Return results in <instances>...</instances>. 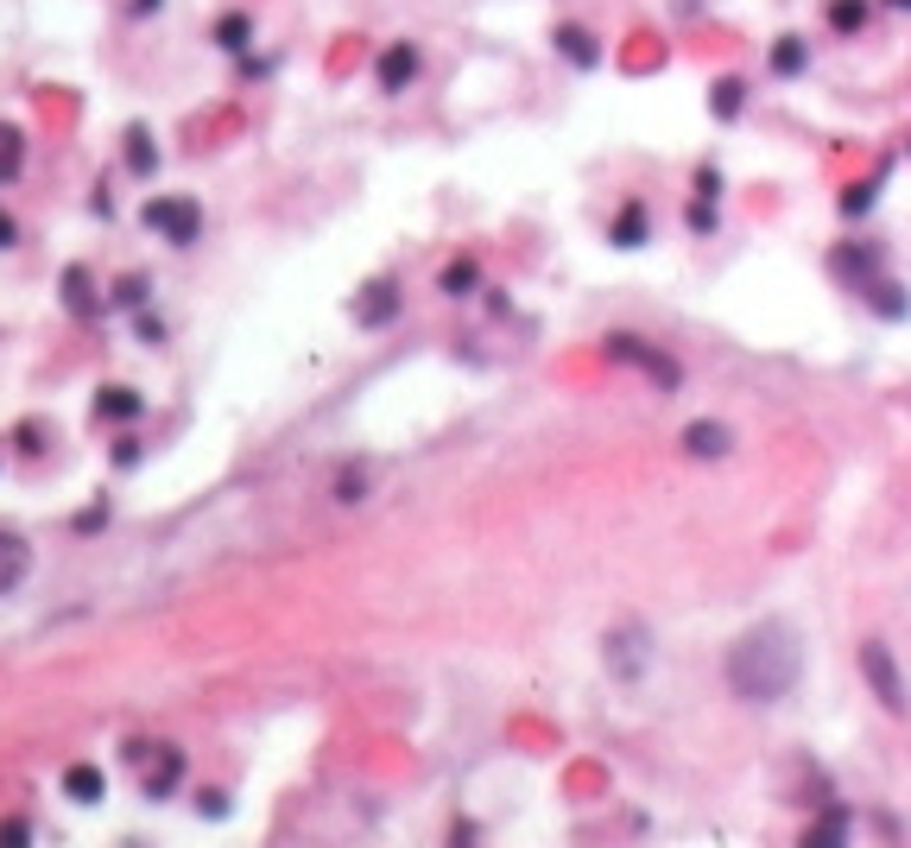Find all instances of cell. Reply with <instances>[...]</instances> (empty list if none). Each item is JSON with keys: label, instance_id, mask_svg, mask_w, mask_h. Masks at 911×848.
Instances as JSON below:
<instances>
[{"label": "cell", "instance_id": "6da1fadb", "mask_svg": "<svg viewBox=\"0 0 911 848\" xmlns=\"http://www.w3.org/2000/svg\"><path fill=\"white\" fill-rule=\"evenodd\" d=\"M804 678V640L791 620H759L728 646V691L740 703H784Z\"/></svg>", "mask_w": 911, "mask_h": 848}, {"label": "cell", "instance_id": "7a4b0ae2", "mask_svg": "<svg viewBox=\"0 0 911 848\" xmlns=\"http://www.w3.org/2000/svg\"><path fill=\"white\" fill-rule=\"evenodd\" d=\"M860 678L874 684V696H880L892 716H905L911 709V691H905V678H899V665H892V646H880V640H867L860 646Z\"/></svg>", "mask_w": 911, "mask_h": 848}, {"label": "cell", "instance_id": "3957f363", "mask_svg": "<svg viewBox=\"0 0 911 848\" xmlns=\"http://www.w3.org/2000/svg\"><path fill=\"white\" fill-rule=\"evenodd\" d=\"M146 229L165 234L172 247H190V241L202 234V209L190 203V197H152V203H146Z\"/></svg>", "mask_w": 911, "mask_h": 848}, {"label": "cell", "instance_id": "277c9868", "mask_svg": "<svg viewBox=\"0 0 911 848\" xmlns=\"http://www.w3.org/2000/svg\"><path fill=\"white\" fill-rule=\"evenodd\" d=\"M607 671L614 678H627V684H639V671H646V659H652V646H646V627H621V634H607Z\"/></svg>", "mask_w": 911, "mask_h": 848}, {"label": "cell", "instance_id": "5b68a950", "mask_svg": "<svg viewBox=\"0 0 911 848\" xmlns=\"http://www.w3.org/2000/svg\"><path fill=\"white\" fill-rule=\"evenodd\" d=\"M607 355L614 361H627V367H646L658 386H678V361L671 355H658V349H646L639 335H607Z\"/></svg>", "mask_w": 911, "mask_h": 848}, {"label": "cell", "instance_id": "8992f818", "mask_svg": "<svg viewBox=\"0 0 911 848\" xmlns=\"http://www.w3.org/2000/svg\"><path fill=\"white\" fill-rule=\"evenodd\" d=\"M140 760H146V772H140V779H146V797H165L177 779H184V753H177V747H165V741L152 747V753L140 747Z\"/></svg>", "mask_w": 911, "mask_h": 848}, {"label": "cell", "instance_id": "52a82bcc", "mask_svg": "<svg viewBox=\"0 0 911 848\" xmlns=\"http://www.w3.org/2000/svg\"><path fill=\"white\" fill-rule=\"evenodd\" d=\"M411 77H418V45H386V57H380V89L399 96Z\"/></svg>", "mask_w": 911, "mask_h": 848}, {"label": "cell", "instance_id": "ba28073f", "mask_svg": "<svg viewBox=\"0 0 911 848\" xmlns=\"http://www.w3.org/2000/svg\"><path fill=\"white\" fill-rule=\"evenodd\" d=\"M25 570H32V551H25V539H20V532H0V595L20 590Z\"/></svg>", "mask_w": 911, "mask_h": 848}, {"label": "cell", "instance_id": "9c48e42d", "mask_svg": "<svg viewBox=\"0 0 911 848\" xmlns=\"http://www.w3.org/2000/svg\"><path fill=\"white\" fill-rule=\"evenodd\" d=\"M728 425H715V418H696V425H690V431H683V450H690V456H728Z\"/></svg>", "mask_w": 911, "mask_h": 848}, {"label": "cell", "instance_id": "30bf717a", "mask_svg": "<svg viewBox=\"0 0 911 848\" xmlns=\"http://www.w3.org/2000/svg\"><path fill=\"white\" fill-rule=\"evenodd\" d=\"M393 310H399V291H393V285L380 279V285H367V298L354 305V323H367V330H374V323H386Z\"/></svg>", "mask_w": 911, "mask_h": 848}, {"label": "cell", "instance_id": "8fae6325", "mask_svg": "<svg viewBox=\"0 0 911 848\" xmlns=\"http://www.w3.org/2000/svg\"><path fill=\"white\" fill-rule=\"evenodd\" d=\"M607 241H614V247H646V203L621 209V216H614V229H607Z\"/></svg>", "mask_w": 911, "mask_h": 848}, {"label": "cell", "instance_id": "7c38bea8", "mask_svg": "<svg viewBox=\"0 0 911 848\" xmlns=\"http://www.w3.org/2000/svg\"><path fill=\"white\" fill-rule=\"evenodd\" d=\"M96 418H140V393H133V386H101L96 393Z\"/></svg>", "mask_w": 911, "mask_h": 848}, {"label": "cell", "instance_id": "4fadbf2b", "mask_svg": "<svg viewBox=\"0 0 911 848\" xmlns=\"http://www.w3.org/2000/svg\"><path fill=\"white\" fill-rule=\"evenodd\" d=\"M557 52L570 57V64H582V70H595V64H602V52L589 45V32H582V26H557Z\"/></svg>", "mask_w": 911, "mask_h": 848}, {"label": "cell", "instance_id": "5bb4252c", "mask_svg": "<svg viewBox=\"0 0 911 848\" xmlns=\"http://www.w3.org/2000/svg\"><path fill=\"white\" fill-rule=\"evenodd\" d=\"M64 792H70L76 804H96V797L108 792V779H101V767H70L64 772Z\"/></svg>", "mask_w": 911, "mask_h": 848}, {"label": "cell", "instance_id": "9a60e30c", "mask_svg": "<svg viewBox=\"0 0 911 848\" xmlns=\"http://www.w3.org/2000/svg\"><path fill=\"white\" fill-rule=\"evenodd\" d=\"M475 279H481V266L475 260H450V266H443V291H450V298H469V291H475Z\"/></svg>", "mask_w": 911, "mask_h": 848}, {"label": "cell", "instance_id": "2e32d148", "mask_svg": "<svg viewBox=\"0 0 911 848\" xmlns=\"http://www.w3.org/2000/svg\"><path fill=\"white\" fill-rule=\"evenodd\" d=\"M804 64H810L804 38H779V45H772V70H779V77H798Z\"/></svg>", "mask_w": 911, "mask_h": 848}, {"label": "cell", "instance_id": "e0dca14e", "mask_svg": "<svg viewBox=\"0 0 911 848\" xmlns=\"http://www.w3.org/2000/svg\"><path fill=\"white\" fill-rule=\"evenodd\" d=\"M830 26L835 32H860V26H867V0H835V7H830Z\"/></svg>", "mask_w": 911, "mask_h": 848}, {"label": "cell", "instance_id": "ac0fdd59", "mask_svg": "<svg viewBox=\"0 0 911 848\" xmlns=\"http://www.w3.org/2000/svg\"><path fill=\"white\" fill-rule=\"evenodd\" d=\"M740 102H747V82H740V77L715 82V114H722V121H728V114H740Z\"/></svg>", "mask_w": 911, "mask_h": 848}, {"label": "cell", "instance_id": "d6986e66", "mask_svg": "<svg viewBox=\"0 0 911 848\" xmlns=\"http://www.w3.org/2000/svg\"><path fill=\"white\" fill-rule=\"evenodd\" d=\"M248 20H241V13H228L222 26H216V45H222V52H241V45H248Z\"/></svg>", "mask_w": 911, "mask_h": 848}, {"label": "cell", "instance_id": "ffe728a7", "mask_svg": "<svg viewBox=\"0 0 911 848\" xmlns=\"http://www.w3.org/2000/svg\"><path fill=\"white\" fill-rule=\"evenodd\" d=\"M127 158H133V172H152L158 165V153L146 146V133H127Z\"/></svg>", "mask_w": 911, "mask_h": 848}, {"label": "cell", "instance_id": "44dd1931", "mask_svg": "<svg viewBox=\"0 0 911 848\" xmlns=\"http://www.w3.org/2000/svg\"><path fill=\"white\" fill-rule=\"evenodd\" d=\"M7 172H20V133L13 128H0V178Z\"/></svg>", "mask_w": 911, "mask_h": 848}, {"label": "cell", "instance_id": "7402d4cb", "mask_svg": "<svg viewBox=\"0 0 911 848\" xmlns=\"http://www.w3.org/2000/svg\"><path fill=\"white\" fill-rule=\"evenodd\" d=\"M690 229H696V234L715 229V197H696V203H690Z\"/></svg>", "mask_w": 911, "mask_h": 848}, {"label": "cell", "instance_id": "603a6c76", "mask_svg": "<svg viewBox=\"0 0 911 848\" xmlns=\"http://www.w3.org/2000/svg\"><path fill=\"white\" fill-rule=\"evenodd\" d=\"M64 285H70V310H89V285H83V273H70Z\"/></svg>", "mask_w": 911, "mask_h": 848}, {"label": "cell", "instance_id": "cb8c5ba5", "mask_svg": "<svg viewBox=\"0 0 911 848\" xmlns=\"http://www.w3.org/2000/svg\"><path fill=\"white\" fill-rule=\"evenodd\" d=\"M0 247H13V222L7 216H0Z\"/></svg>", "mask_w": 911, "mask_h": 848}, {"label": "cell", "instance_id": "d4e9b609", "mask_svg": "<svg viewBox=\"0 0 911 848\" xmlns=\"http://www.w3.org/2000/svg\"><path fill=\"white\" fill-rule=\"evenodd\" d=\"M152 7H158V0H140V13H152Z\"/></svg>", "mask_w": 911, "mask_h": 848}, {"label": "cell", "instance_id": "484cf974", "mask_svg": "<svg viewBox=\"0 0 911 848\" xmlns=\"http://www.w3.org/2000/svg\"><path fill=\"white\" fill-rule=\"evenodd\" d=\"M892 7H911V0H892Z\"/></svg>", "mask_w": 911, "mask_h": 848}]
</instances>
